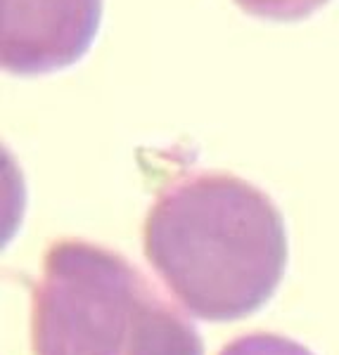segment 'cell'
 Listing matches in <instances>:
<instances>
[{
    "label": "cell",
    "instance_id": "1",
    "mask_svg": "<svg viewBox=\"0 0 339 355\" xmlns=\"http://www.w3.org/2000/svg\"><path fill=\"white\" fill-rule=\"evenodd\" d=\"M145 256L183 308L231 322L263 308L287 268V232L268 194L231 173H195L159 194Z\"/></svg>",
    "mask_w": 339,
    "mask_h": 355
},
{
    "label": "cell",
    "instance_id": "2",
    "mask_svg": "<svg viewBox=\"0 0 339 355\" xmlns=\"http://www.w3.org/2000/svg\"><path fill=\"white\" fill-rule=\"evenodd\" d=\"M33 355H204L202 339L133 263L83 239L45 251L33 287Z\"/></svg>",
    "mask_w": 339,
    "mask_h": 355
},
{
    "label": "cell",
    "instance_id": "3",
    "mask_svg": "<svg viewBox=\"0 0 339 355\" xmlns=\"http://www.w3.org/2000/svg\"><path fill=\"white\" fill-rule=\"evenodd\" d=\"M102 0H0V62L19 76L76 64L93 45Z\"/></svg>",
    "mask_w": 339,
    "mask_h": 355
},
{
    "label": "cell",
    "instance_id": "4",
    "mask_svg": "<svg viewBox=\"0 0 339 355\" xmlns=\"http://www.w3.org/2000/svg\"><path fill=\"white\" fill-rule=\"evenodd\" d=\"M242 12L271 21H299L306 19L330 0H233Z\"/></svg>",
    "mask_w": 339,
    "mask_h": 355
},
{
    "label": "cell",
    "instance_id": "5",
    "mask_svg": "<svg viewBox=\"0 0 339 355\" xmlns=\"http://www.w3.org/2000/svg\"><path fill=\"white\" fill-rule=\"evenodd\" d=\"M221 355H313L301 343L287 339L280 334H268V331H256L247 334L228 343Z\"/></svg>",
    "mask_w": 339,
    "mask_h": 355
}]
</instances>
